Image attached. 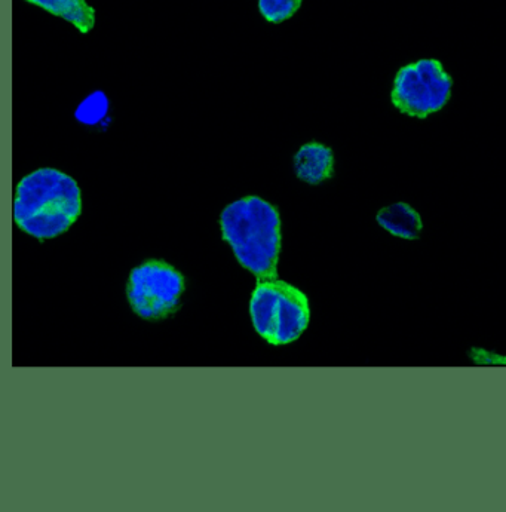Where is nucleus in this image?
<instances>
[{
	"label": "nucleus",
	"instance_id": "obj_1",
	"mask_svg": "<svg viewBox=\"0 0 506 512\" xmlns=\"http://www.w3.org/2000/svg\"><path fill=\"white\" fill-rule=\"evenodd\" d=\"M78 183L54 168H41L24 177L15 195V223L36 239H52L72 228L81 216Z\"/></svg>",
	"mask_w": 506,
	"mask_h": 512
},
{
	"label": "nucleus",
	"instance_id": "obj_2",
	"mask_svg": "<svg viewBox=\"0 0 506 512\" xmlns=\"http://www.w3.org/2000/svg\"><path fill=\"white\" fill-rule=\"evenodd\" d=\"M220 228L241 266L259 281L276 280L281 219L274 205L259 196L238 199L223 210Z\"/></svg>",
	"mask_w": 506,
	"mask_h": 512
},
{
	"label": "nucleus",
	"instance_id": "obj_3",
	"mask_svg": "<svg viewBox=\"0 0 506 512\" xmlns=\"http://www.w3.org/2000/svg\"><path fill=\"white\" fill-rule=\"evenodd\" d=\"M251 320L257 333L281 346L302 336L311 321L305 293L285 281H259L250 302Z\"/></svg>",
	"mask_w": 506,
	"mask_h": 512
},
{
	"label": "nucleus",
	"instance_id": "obj_4",
	"mask_svg": "<svg viewBox=\"0 0 506 512\" xmlns=\"http://www.w3.org/2000/svg\"><path fill=\"white\" fill-rule=\"evenodd\" d=\"M452 87V76L444 70L443 64L426 58L404 66L397 73L392 103L404 115L428 118L449 103Z\"/></svg>",
	"mask_w": 506,
	"mask_h": 512
},
{
	"label": "nucleus",
	"instance_id": "obj_5",
	"mask_svg": "<svg viewBox=\"0 0 506 512\" xmlns=\"http://www.w3.org/2000/svg\"><path fill=\"white\" fill-rule=\"evenodd\" d=\"M184 291L183 275L168 263L149 260L131 272L127 285L128 302L144 320L170 317Z\"/></svg>",
	"mask_w": 506,
	"mask_h": 512
},
{
	"label": "nucleus",
	"instance_id": "obj_6",
	"mask_svg": "<svg viewBox=\"0 0 506 512\" xmlns=\"http://www.w3.org/2000/svg\"><path fill=\"white\" fill-rule=\"evenodd\" d=\"M294 171L302 182L308 185H321L333 176V150L315 141L305 144L294 156Z\"/></svg>",
	"mask_w": 506,
	"mask_h": 512
},
{
	"label": "nucleus",
	"instance_id": "obj_7",
	"mask_svg": "<svg viewBox=\"0 0 506 512\" xmlns=\"http://www.w3.org/2000/svg\"><path fill=\"white\" fill-rule=\"evenodd\" d=\"M376 220L386 232L409 241L419 238L423 229L422 217L406 202H397L382 208L377 213Z\"/></svg>",
	"mask_w": 506,
	"mask_h": 512
},
{
	"label": "nucleus",
	"instance_id": "obj_8",
	"mask_svg": "<svg viewBox=\"0 0 506 512\" xmlns=\"http://www.w3.org/2000/svg\"><path fill=\"white\" fill-rule=\"evenodd\" d=\"M57 17L72 23L79 32H91L95 24L94 9L88 5L87 0H27Z\"/></svg>",
	"mask_w": 506,
	"mask_h": 512
},
{
	"label": "nucleus",
	"instance_id": "obj_9",
	"mask_svg": "<svg viewBox=\"0 0 506 512\" xmlns=\"http://www.w3.org/2000/svg\"><path fill=\"white\" fill-rule=\"evenodd\" d=\"M109 98L101 91H94L88 95L87 98L82 100L76 109V119L81 124L88 125V127H94V125L100 124L109 115Z\"/></svg>",
	"mask_w": 506,
	"mask_h": 512
},
{
	"label": "nucleus",
	"instance_id": "obj_10",
	"mask_svg": "<svg viewBox=\"0 0 506 512\" xmlns=\"http://www.w3.org/2000/svg\"><path fill=\"white\" fill-rule=\"evenodd\" d=\"M303 0H259L260 14L269 23H282L299 11Z\"/></svg>",
	"mask_w": 506,
	"mask_h": 512
}]
</instances>
